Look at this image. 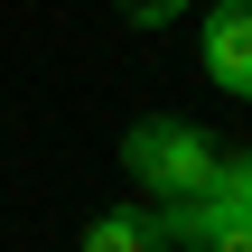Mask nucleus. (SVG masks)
Segmentation results:
<instances>
[{
  "mask_svg": "<svg viewBox=\"0 0 252 252\" xmlns=\"http://www.w3.org/2000/svg\"><path fill=\"white\" fill-rule=\"evenodd\" d=\"M187 252H252V224H215L206 243H187Z\"/></svg>",
  "mask_w": 252,
  "mask_h": 252,
  "instance_id": "obj_5",
  "label": "nucleus"
},
{
  "mask_svg": "<svg viewBox=\"0 0 252 252\" xmlns=\"http://www.w3.org/2000/svg\"><path fill=\"white\" fill-rule=\"evenodd\" d=\"M122 159H131V178H140L159 206H178V196H206V187H215L224 140L196 131V122H140V131L122 140Z\"/></svg>",
  "mask_w": 252,
  "mask_h": 252,
  "instance_id": "obj_1",
  "label": "nucleus"
},
{
  "mask_svg": "<svg viewBox=\"0 0 252 252\" xmlns=\"http://www.w3.org/2000/svg\"><path fill=\"white\" fill-rule=\"evenodd\" d=\"M178 9H187V0H122V19H131V28H159V19H178Z\"/></svg>",
  "mask_w": 252,
  "mask_h": 252,
  "instance_id": "obj_4",
  "label": "nucleus"
},
{
  "mask_svg": "<svg viewBox=\"0 0 252 252\" xmlns=\"http://www.w3.org/2000/svg\"><path fill=\"white\" fill-rule=\"evenodd\" d=\"M206 75H215L224 94H252V9L243 0H224V9L206 19Z\"/></svg>",
  "mask_w": 252,
  "mask_h": 252,
  "instance_id": "obj_2",
  "label": "nucleus"
},
{
  "mask_svg": "<svg viewBox=\"0 0 252 252\" xmlns=\"http://www.w3.org/2000/svg\"><path fill=\"white\" fill-rule=\"evenodd\" d=\"M84 252H168V234H159L150 206H112V215L84 224Z\"/></svg>",
  "mask_w": 252,
  "mask_h": 252,
  "instance_id": "obj_3",
  "label": "nucleus"
}]
</instances>
